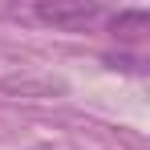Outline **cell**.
Returning a JSON list of instances; mask_svg holds the SVG:
<instances>
[{
    "label": "cell",
    "mask_w": 150,
    "mask_h": 150,
    "mask_svg": "<svg viewBox=\"0 0 150 150\" xmlns=\"http://www.w3.org/2000/svg\"><path fill=\"white\" fill-rule=\"evenodd\" d=\"M33 16L61 33H81L93 21H101V4H93V0H37Z\"/></svg>",
    "instance_id": "obj_1"
},
{
    "label": "cell",
    "mask_w": 150,
    "mask_h": 150,
    "mask_svg": "<svg viewBox=\"0 0 150 150\" xmlns=\"http://www.w3.org/2000/svg\"><path fill=\"white\" fill-rule=\"evenodd\" d=\"M146 25H150V16H146V8H126V12H118L114 21H110V33L118 37H138V33H146Z\"/></svg>",
    "instance_id": "obj_2"
}]
</instances>
